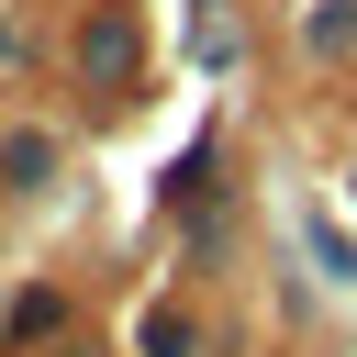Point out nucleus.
I'll return each instance as SVG.
<instances>
[{"label":"nucleus","instance_id":"1","mask_svg":"<svg viewBox=\"0 0 357 357\" xmlns=\"http://www.w3.org/2000/svg\"><path fill=\"white\" fill-rule=\"evenodd\" d=\"M89 67L123 78V67H134V33H123V22H89Z\"/></svg>","mask_w":357,"mask_h":357},{"label":"nucleus","instance_id":"2","mask_svg":"<svg viewBox=\"0 0 357 357\" xmlns=\"http://www.w3.org/2000/svg\"><path fill=\"white\" fill-rule=\"evenodd\" d=\"M0 56H11V22H0Z\"/></svg>","mask_w":357,"mask_h":357}]
</instances>
